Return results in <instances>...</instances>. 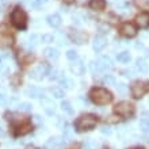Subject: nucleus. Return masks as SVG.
Instances as JSON below:
<instances>
[{
  "label": "nucleus",
  "instance_id": "obj_1",
  "mask_svg": "<svg viewBox=\"0 0 149 149\" xmlns=\"http://www.w3.org/2000/svg\"><path fill=\"white\" fill-rule=\"evenodd\" d=\"M90 96L95 104H100V106L107 104V103H110L113 100V95L106 88H94L91 91Z\"/></svg>",
  "mask_w": 149,
  "mask_h": 149
},
{
  "label": "nucleus",
  "instance_id": "obj_2",
  "mask_svg": "<svg viewBox=\"0 0 149 149\" xmlns=\"http://www.w3.org/2000/svg\"><path fill=\"white\" fill-rule=\"evenodd\" d=\"M96 117L92 115V114H87V115H81V117L79 118L77 121H76V129L80 130V132H86V130H91L94 129L95 126H96Z\"/></svg>",
  "mask_w": 149,
  "mask_h": 149
},
{
  "label": "nucleus",
  "instance_id": "obj_3",
  "mask_svg": "<svg viewBox=\"0 0 149 149\" xmlns=\"http://www.w3.org/2000/svg\"><path fill=\"white\" fill-rule=\"evenodd\" d=\"M11 20L16 27L23 29V27H26V23H27V15H26V12H24L23 10L15 8L11 15Z\"/></svg>",
  "mask_w": 149,
  "mask_h": 149
},
{
  "label": "nucleus",
  "instance_id": "obj_4",
  "mask_svg": "<svg viewBox=\"0 0 149 149\" xmlns=\"http://www.w3.org/2000/svg\"><path fill=\"white\" fill-rule=\"evenodd\" d=\"M132 95H133L136 99H140L142 98L144 95L146 94V91H148V83H144V81H134L132 84Z\"/></svg>",
  "mask_w": 149,
  "mask_h": 149
},
{
  "label": "nucleus",
  "instance_id": "obj_5",
  "mask_svg": "<svg viewBox=\"0 0 149 149\" xmlns=\"http://www.w3.org/2000/svg\"><path fill=\"white\" fill-rule=\"evenodd\" d=\"M114 111H115L118 115H122V117H129V115L133 114L134 107L132 106V103H129V102H119V103L115 104Z\"/></svg>",
  "mask_w": 149,
  "mask_h": 149
},
{
  "label": "nucleus",
  "instance_id": "obj_6",
  "mask_svg": "<svg viewBox=\"0 0 149 149\" xmlns=\"http://www.w3.org/2000/svg\"><path fill=\"white\" fill-rule=\"evenodd\" d=\"M121 34L127 37V38H133V37L137 36V27L133 23L126 22V23H123L121 26Z\"/></svg>",
  "mask_w": 149,
  "mask_h": 149
},
{
  "label": "nucleus",
  "instance_id": "obj_7",
  "mask_svg": "<svg viewBox=\"0 0 149 149\" xmlns=\"http://www.w3.org/2000/svg\"><path fill=\"white\" fill-rule=\"evenodd\" d=\"M41 104H42L43 110H45V113L47 115H54L56 114V104L53 103V100L47 98H42L41 99Z\"/></svg>",
  "mask_w": 149,
  "mask_h": 149
},
{
  "label": "nucleus",
  "instance_id": "obj_8",
  "mask_svg": "<svg viewBox=\"0 0 149 149\" xmlns=\"http://www.w3.org/2000/svg\"><path fill=\"white\" fill-rule=\"evenodd\" d=\"M65 144L64 137H52L46 141V148L47 149H60Z\"/></svg>",
  "mask_w": 149,
  "mask_h": 149
},
{
  "label": "nucleus",
  "instance_id": "obj_9",
  "mask_svg": "<svg viewBox=\"0 0 149 149\" xmlns=\"http://www.w3.org/2000/svg\"><path fill=\"white\" fill-rule=\"evenodd\" d=\"M136 23L140 29H148L149 27V14L146 12H142L140 15H137L136 18Z\"/></svg>",
  "mask_w": 149,
  "mask_h": 149
},
{
  "label": "nucleus",
  "instance_id": "obj_10",
  "mask_svg": "<svg viewBox=\"0 0 149 149\" xmlns=\"http://www.w3.org/2000/svg\"><path fill=\"white\" fill-rule=\"evenodd\" d=\"M107 42H106V38L102 36H98V37H95L94 39V43H92V47H94V50L95 52H102L104 47H106Z\"/></svg>",
  "mask_w": 149,
  "mask_h": 149
},
{
  "label": "nucleus",
  "instance_id": "obj_11",
  "mask_svg": "<svg viewBox=\"0 0 149 149\" xmlns=\"http://www.w3.org/2000/svg\"><path fill=\"white\" fill-rule=\"evenodd\" d=\"M47 24L53 29H57L61 26V18H60L58 14H52V15L47 16Z\"/></svg>",
  "mask_w": 149,
  "mask_h": 149
},
{
  "label": "nucleus",
  "instance_id": "obj_12",
  "mask_svg": "<svg viewBox=\"0 0 149 149\" xmlns=\"http://www.w3.org/2000/svg\"><path fill=\"white\" fill-rule=\"evenodd\" d=\"M71 71H72V73L73 74H77V76L83 74V72H84V64H83L81 60H76V61L72 64Z\"/></svg>",
  "mask_w": 149,
  "mask_h": 149
},
{
  "label": "nucleus",
  "instance_id": "obj_13",
  "mask_svg": "<svg viewBox=\"0 0 149 149\" xmlns=\"http://www.w3.org/2000/svg\"><path fill=\"white\" fill-rule=\"evenodd\" d=\"M71 39L73 41V42L76 43H84L88 39V36H87L86 33H81V31H74L73 34H71Z\"/></svg>",
  "mask_w": 149,
  "mask_h": 149
},
{
  "label": "nucleus",
  "instance_id": "obj_14",
  "mask_svg": "<svg viewBox=\"0 0 149 149\" xmlns=\"http://www.w3.org/2000/svg\"><path fill=\"white\" fill-rule=\"evenodd\" d=\"M45 74H46L45 68L43 67H37V68H34V69H31V72H30V77L36 79V80H41V79H43Z\"/></svg>",
  "mask_w": 149,
  "mask_h": 149
},
{
  "label": "nucleus",
  "instance_id": "obj_15",
  "mask_svg": "<svg viewBox=\"0 0 149 149\" xmlns=\"http://www.w3.org/2000/svg\"><path fill=\"white\" fill-rule=\"evenodd\" d=\"M90 7L91 10H95V11H103L106 7V0H91Z\"/></svg>",
  "mask_w": 149,
  "mask_h": 149
},
{
  "label": "nucleus",
  "instance_id": "obj_16",
  "mask_svg": "<svg viewBox=\"0 0 149 149\" xmlns=\"http://www.w3.org/2000/svg\"><path fill=\"white\" fill-rule=\"evenodd\" d=\"M134 67H136V69H137L140 73H148V71H149L148 64H146L142 58H137V60H136V64H134Z\"/></svg>",
  "mask_w": 149,
  "mask_h": 149
},
{
  "label": "nucleus",
  "instance_id": "obj_17",
  "mask_svg": "<svg viewBox=\"0 0 149 149\" xmlns=\"http://www.w3.org/2000/svg\"><path fill=\"white\" fill-rule=\"evenodd\" d=\"M43 53H45V57L49 60H57L60 57V53L56 47H46Z\"/></svg>",
  "mask_w": 149,
  "mask_h": 149
},
{
  "label": "nucleus",
  "instance_id": "obj_18",
  "mask_svg": "<svg viewBox=\"0 0 149 149\" xmlns=\"http://www.w3.org/2000/svg\"><path fill=\"white\" fill-rule=\"evenodd\" d=\"M98 63H99V65H100V68H102V72H104L111 68V60H110V57H107V56H102V57L98 60Z\"/></svg>",
  "mask_w": 149,
  "mask_h": 149
},
{
  "label": "nucleus",
  "instance_id": "obj_19",
  "mask_svg": "<svg viewBox=\"0 0 149 149\" xmlns=\"http://www.w3.org/2000/svg\"><path fill=\"white\" fill-rule=\"evenodd\" d=\"M27 96L30 98H41V90L39 88H36V87H30L27 91H26Z\"/></svg>",
  "mask_w": 149,
  "mask_h": 149
},
{
  "label": "nucleus",
  "instance_id": "obj_20",
  "mask_svg": "<svg viewBox=\"0 0 149 149\" xmlns=\"http://www.w3.org/2000/svg\"><path fill=\"white\" fill-rule=\"evenodd\" d=\"M61 109H63V110L65 111L68 115H73V113H74L73 107L71 106V103L68 102V100H64V102L61 103Z\"/></svg>",
  "mask_w": 149,
  "mask_h": 149
},
{
  "label": "nucleus",
  "instance_id": "obj_21",
  "mask_svg": "<svg viewBox=\"0 0 149 149\" xmlns=\"http://www.w3.org/2000/svg\"><path fill=\"white\" fill-rule=\"evenodd\" d=\"M118 61H121V63H129L130 61L129 52H121V53L118 54Z\"/></svg>",
  "mask_w": 149,
  "mask_h": 149
},
{
  "label": "nucleus",
  "instance_id": "obj_22",
  "mask_svg": "<svg viewBox=\"0 0 149 149\" xmlns=\"http://www.w3.org/2000/svg\"><path fill=\"white\" fill-rule=\"evenodd\" d=\"M140 127L144 133H149V119L146 118H141V121H140Z\"/></svg>",
  "mask_w": 149,
  "mask_h": 149
},
{
  "label": "nucleus",
  "instance_id": "obj_23",
  "mask_svg": "<svg viewBox=\"0 0 149 149\" xmlns=\"http://www.w3.org/2000/svg\"><path fill=\"white\" fill-rule=\"evenodd\" d=\"M18 107H19V110L20 111H24V113H29V111H31L33 110V106H31V103H27V102H22L18 104Z\"/></svg>",
  "mask_w": 149,
  "mask_h": 149
},
{
  "label": "nucleus",
  "instance_id": "obj_24",
  "mask_svg": "<svg viewBox=\"0 0 149 149\" xmlns=\"http://www.w3.org/2000/svg\"><path fill=\"white\" fill-rule=\"evenodd\" d=\"M12 45V38L11 37H0V46H11Z\"/></svg>",
  "mask_w": 149,
  "mask_h": 149
},
{
  "label": "nucleus",
  "instance_id": "obj_25",
  "mask_svg": "<svg viewBox=\"0 0 149 149\" xmlns=\"http://www.w3.org/2000/svg\"><path fill=\"white\" fill-rule=\"evenodd\" d=\"M60 86H63L64 88H71L72 87V81L65 76H61L60 77Z\"/></svg>",
  "mask_w": 149,
  "mask_h": 149
},
{
  "label": "nucleus",
  "instance_id": "obj_26",
  "mask_svg": "<svg viewBox=\"0 0 149 149\" xmlns=\"http://www.w3.org/2000/svg\"><path fill=\"white\" fill-rule=\"evenodd\" d=\"M102 81L107 86H113V84H115V79H114L113 74H106V76H103Z\"/></svg>",
  "mask_w": 149,
  "mask_h": 149
},
{
  "label": "nucleus",
  "instance_id": "obj_27",
  "mask_svg": "<svg viewBox=\"0 0 149 149\" xmlns=\"http://www.w3.org/2000/svg\"><path fill=\"white\" fill-rule=\"evenodd\" d=\"M67 58H68V60H71V61H76V60H79L77 52L73 50V49L68 50V52H67Z\"/></svg>",
  "mask_w": 149,
  "mask_h": 149
},
{
  "label": "nucleus",
  "instance_id": "obj_28",
  "mask_svg": "<svg viewBox=\"0 0 149 149\" xmlns=\"http://www.w3.org/2000/svg\"><path fill=\"white\" fill-rule=\"evenodd\" d=\"M52 95H53L56 99H61L64 96V91L61 90V88H53V90H52Z\"/></svg>",
  "mask_w": 149,
  "mask_h": 149
},
{
  "label": "nucleus",
  "instance_id": "obj_29",
  "mask_svg": "<svg viewBox=\"0 0 149 149\" xmlns=\"http://www.w3.org/2000/svg\"><path fill=\"white\" fill-rule=\"evenodd\" d=\"M117 90H118V92H119V94L125 95L126 92H127V86H126L125 83H119V84L117 86Z\"/></svg>",
  "mask_w": 149,
  "mask_h": 149
},
{
  "label": "nucleus",
  "instance_id": "obj_30",
  "mask_svg": "<svg viewBox=\"0 0 149 149\" xmlns=\"http://www.w3.org/2000/svg\"><path fill=\"white\" fill-rule=\"evenodd\" d=\"M72 133H73V130H72L71 126L65 125V127H64V138H71Z\"/></svg>",
  "mask_w": 149,
  "mask_h": 149
},
{
  "label": "nucleus",
  "instance_id": "obj_31",
  "mask_svg": "<svg viewBox=\"0 0 149 149\" xmlns=\"http://www.w3.org/2000/svg\"><path fill=\"white\" fill-rule=\"evenodd\" d=\"M41 39H42L43 43H50V42H53V41H54V37L52 36V34H43Z\"/></svg>",
  "mask_w": 149,
  "mask_h": 149
},
{
  "label": "nucleus",
  "instance_id": "obj_32",
  "mask_svg": "<svg viewBox=\"0 0 149 149\" xmlns=\"http://www.w3.org/2000/svg\"><path fill=\"white\" fill-rule=\"evenodd\" d=\"M54 125L57 126V127H64V125H65V122H64V118L63 117H56V121H54Z\"/></svg>",
  "mask_w": 149,
  "mask_h": 149
},
{
  "label": "nucleus",
  "instance_id": "obj_33",
  "mask_svg": "<svg viewBox=\"0 0 149 149\" xmlns=\"http://www.w3.org/2000/svg\"><path fill=\"white\" fill-rule=\"evenodd\" d=\"M100 133H102L103 136H111L113 130L110 129V126H103L102 129H100Z\"/></svg>",
  "mask_w": 149,
  "mask_h": 149
},
{
  "label": "nucleus",
  "instance_id": "obj_34",
  "mask_svg": "<svg viewBox=\"0 0 149 149\" xmlns=\"http://www.w3.org/2000/svg\"><path fill=\"white\" fill-rule=\"evenodd\" d=\"M37 41H38V36L37 34H33V36H30V38H29V42H30V46H36Z\"/></svg>",
  "mask_w": 149,
  "mask_h": 149
},
{
  "label": "nucleus",
  "instance_id": "obj_35",
  "mask_svg": "<svg viewBox=\"0 0 149 149\" xmlns=\"http://www.w3.org/2000/svg\"><path fill=\"white\" fill-rule=\"evenodd\" d=\"M8 67L7 65H4V64H0V74L1 76H6V74H8Z\"/></svg>",
  "mask_w": 149,
  "mask_h": 149
},
{
  "label": "nucleus",
  "instance_id": "obj_36",
  "mask_svg": "<svg viewBox=\"0 0 149 149\" xmlns=\"http://www.w3.org/2000/svg\"><path fill=\"white\" fill-rule=\"evenodd\" d=\"M57 73H58V71H57V69H50L49 74H47V77L50 79V80H54V79H57Z\"/></svg>",
  "mask_w": 149,
  "mask_h": 149
},
{
  "label": "nucleus",
  "instance_id": "obj_37",
  "mask_svg": "<svg viewBox=\"0 0 149 149\" xmlns=\"http://www.w3.org/2000/svg\"><path fill=\"white\" fill-rule=\"evenodd\" d=\"M6 102H7V96H6L3 91L0 90V104H6Z\"/></svg>",
  "mask_w": 149,
  "mask_h": 149
},
{
  "label": "nucleus",
  "instance_id": "obj_38",
  "mask_svg": "<svg viewBox=\"0 0 149 149\" xmlns=\"http://www.w3.org/2000/svg\"><path fill=\"white\" fill-rule=\"evenodd\" d=\"M72 22H73V24H76V26H80L81 24V19H80V16L74 15L73 18H72Z\"/></svg>",
  "mask_w": 149,
  "mask_h": 149
},
{
  "label": "nucleus",
  "instance_id": "obj_39",
  "mask_svg": "<svg viewBox=\"0 0 149 149\" xmlns=\"http://www.w3.org/2000/svg\"><path fill=\"white\" fill-rule=\"evenodd\" d=\"M8 27L6 24H0V34H7Z\"/></svg>",
  "mask_w": 149,
  "mask_h": 149
},
{
  "label": "nucleus",
  "instance_id": "obj_40",
  "mask_svg": "<svg viewBox=\"0 0 149 149\" xmlns=\"http://www.w3.org/2000/svg\"><path fill=\"white\" fill-rule=\"evenodd\" d=\"M34 122L38 123V125H41V123H43V119L39 117V115H34Z\"/></svg>",
  "mask_w": 149,
  "mask_h": 149
},
{
  "label": "nucleus",
  "instance_id": "obj_41",
  "mask_svg": "<svg viewBox=\"0 0 149 149\" xmlns=\"http://www.w3.org/2000/svg\"><path fill=\"white\" fill-rule=\"evenodd\" d=\"M119 121V118L115 117V115H111V117H109V122H111V123H115V122Z\"/></svg>",
  "mask_w": 149,
  "mask_h": 149
},
{
  "label": "nucleus",
  "instance_id": "obj_42",
  "mask_svg": "<svg viewBox=\"0 0 149 149\" xmlns=\"http://www.w3.org/2000/svg\"><path fill=\"white\" fill-rule=\"evenodd\" d=\"M123 73H125L126 77H133V71H130V69H125Z\"/></svg>",
  "mask_w": 149,
  "mask_h": 149
},
{
  "label": "nucleus",
  "instance_id": "obj_43",
  "mask_svg": "<svg viewBox=\"0 0 149 149\" xmlns=\"http://www.w3.org/2000/svg\"><path fill=\"white\" fill-rule=\"evenodd\" d=\"M136 49H138V50H144V45H142L141 42H137L136 43Z\"/></svg>",
  "mask_w": 149,
  "mask_h": 149
},
{
  "label": "nucleus",
  "instance_id": "obj_44",
  "mask_svg": "<svg viewBox=\"0 0 149 149\" xmlns=\"http://www.w3.org/2000/svg\"><path fill=\"white\" fill-rule=\"evenodd\" d=\"M6 136V132H4V127L3 126H0V137H4Z\"/></svg>",
  "mask_w": 149,
  "mask_h": 149
},
{
  "label": "nucleus",
  "instance_id": "obj_45",
  "mask_svg": "<svg viewBox=\"0 0 149 149\" xmlns=\"http://www.w3.org/2000/svg\"><path fill=\"white\" fill-rule=\"evenodd\" d=\"M63 1H64L65 4H71V3H73L74 0H63Z\"/></svg>",
  "mask_w": 149,
  "mask_h": 149
},
{
  "label": "nucleus",
  "instance_id": "obj_46",
  "mask_svg": "<svg viewBox=\"0 0 149 149\" xmlns=\"http://www.w3.org/2000/svg\"><path fill=\"white\" fill-rule=\"evenodd\" d=\"M145 57H149V49H145Z\"/></svg>",
  "mask_w": 149,
  "mask_h": 149
},
{
  "label": "nucleus",
  "instance_id": "obj_47",
  "mask_svg": "<svg viewBox=\"0 0 149 149\" xmlns=\"http://www.w3.org/2000/svg\"><path fill=\"white\" fill-rule=\"evenodd\" d=\"M26 149H38V148H36V146H27Z\"/></svg>",
  "mask_w": 149,
  "mask_h": 149
},
{
  "label": "nucleus",
  "instance_id": "obj_48",
  "mask_svg": "<svg viewBox=\"0 0 149 149\" xmlns=\"http://www.w3.org/2000/svg\"><path fill=\"white\" fill-rule=\"evenodd\" d=\"M0 64H3V56L0 54Z\"/></svg>",
  "mask_w": 149,
  "mask_h": 149
},
{
  "label": "nucleus",
  "instance_id": "obj_49",
  "mask_svg": "<svg viewBox=\"0 0 149 149\" xmlns=\"http://www.w3.org/2000/svg\"><path fill=\"white\" fill-rule=\"evenodd\" d=\"M0 12H1V6H0Z\"/></svg>",
  "mask_w": 149,
  "mask_h": 149
},
{
  "label": "nucleus",
  "instance_id": "obj_50",
  "mask_svg": "<svg viewBox=\"0 0 149 149\" xmlns=\"http://www.w3.org/2000/svg\"><path fill=\"white\" fill-rule=\"evenodd\" d=\"M137 149H144V148H137Z\"/></svg>",
  "mask_w": 149,
  "mask_h": 149
},
{
  "label": "nucleus",
  "instance_id": "obj_51",
  "mask_svg": "<svg viewBox=\"0 0 149 149\" xmlns=\"http://www.w3.org/2000/svg\"><path fill=\"white\" fill-rule=\"evenodd\" d=\"M102 149H106V148H102Z\"/></svg>",
  "mask_w": 149,
  "mask_h": 149
}]
</instances>
